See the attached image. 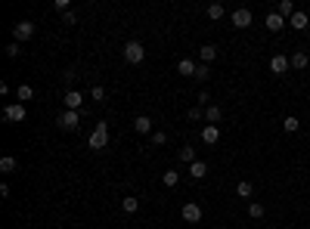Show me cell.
<instances>
[{
  "label": "cell",
  "mask_w": 310,
  "mask_h": 229,
  "mask_svg": "<svg viewBox=\"0 0 310 229\" xmlns=\"http://www.w3.org/2000/svg\"><path fill=\"white\" fill-rule=\"evenodd\" d=\"M109 146V124L106 121H99L96 127H93V133H90V149H106Z\"/></svg>",
  "instance_id": "1"
},
{
  "label": "cell",
  "mask_w": 310,
  "mask_h": 229,
  "mask_svg": "<svg viewBox=\"0 0 310 229\" xmlns=\"http://www.w3.org/2000/svg\"><path fill=\"white\" fill-rule=\"evenodd\" d=\"M124 59H128L130 65L143 62V59H146V50H143V44H140V40H128V44H124Z\"/></svg>",
  "instance_id": "2"
},
{
  "label": "cell",
  "mask_w": 310,
  "mask_h": 229,
  "mask_svg": "<svg viewBox=\"0 0 310 229\" xmlns=\"http://www.w3.org/2000/svg\"><path fill=\"white\" fill-rule=\"evenodd\" d=\"M62 127V130H69V133H74L81 127V112H72V108H65V112L59 115V121H56Z\"/></svg>",
  "instance_id": "3"
},
{
  "label": "cell",
  "mask_w": 310,
  "mask_h": 229,
  "mask_svg": "<svg viewBox=\"0 0 310 229\" xmlns=\"http://www.w3.org/2000/svg\"><path fill=\"white\" fill-rule=\"evenodd\" d=\"M13 37H16V44L31 40V37H35V22H19V25L13 28Z\"/></svg>",
  "instance_id": "4"
},
{
  "label": "cell",
  "mask_w": 310,
  "mask_h": 229,
  "mask_svg": "<svg viewBox=\"0 0 310 229\" xmlns=\"http://www.w3.org/2000/svg\"><path fill=\"white\" fill-rule=\"evenodd\" d=\"M25 115H28V112H25V106H22V103H13V106H6V108H3V118H6V121H13V124H22V121H25Z\"/></svg>",
  "instance_id": "5"
},
{
  "label": "cell",
  "mask_w": 310,
  "mask_h": 229,
  "mask_svg": "<svg viewBox=\"0 0 310 229\" xmlns=\"http://www.w3.org/2000/svg\"><path fill=\"white\" fill-rule=\"evenodd\" d=\"M230 19H233L236 28H248V25H251V10H248V6H239V10H233Z\"/></svg>",
  "instance_id": "6"
},
{
  "label": "cell",
  "mask_w": 310,
  "mask_h": 229,
  "mask_svg": "<svg viewBox=\"0 0 310 229\" xmlns=\"http://www.w3.org/2000/svg\"><path fill=\"white\" fill-rule=\"evenodd\" d=\"M180 214H183V220H186V223H199V220H202V208H199L196 201H186Z\"/></svg>",
  "instance_id": "7"
},
{
  "label": "cell",
  "mask_w": 310,
  "mask_h": 229,
  "mask_svg": "<svg viewBox=\"0 0 310 229\" xmlns=\"http://www.w3.org/2000/svg\"><path fill=\"white\" fill-rule=\"evenodd\" d=\"M217 140H220V127H217V124H205L202 127V142H205V146H217Z\"/></svg>",
  "instance_id": "8"
},
{
  "label": "cell",
  "mask_w": 310,
  "mask_h": 229,
  "mask_svg": "<svg viewBox=\"0 0 310 229\" xmlns=\"http://www.w3.org/2000/svg\"><path fill=\"white\" fill-rule=\"evenodd\" d=\"M292 69V62H289V56H282V53H276L273 59H270V71L273 74H286Z\"/></svg>",
  "instance_id": "9"
},
{
  "label": "cell",
  "mask_w": 310,
  "mask_h": 229,
  "mask_svg": "<svg viewBox=\"0 0 310 229\" xmlns=\"http://www.w3.org/2000/svg\"><path fill=\"white\" fill-rule=\"evenodd\" d=\"M133 130H137V133H140V137H146V133H149V137H152V133H155V130H152V118H146V115H140V118H137V121H133Z\"/></svg>",
  "instance_id": "10"
},
{
  "label": "cell",
  "mask_w": 310,
  "mask_h": 229,
  "mask_svg": "<svg viewBox=\"0 0 310 229\" xmlns=\"http://www.w3.org/2000/svg\"><path fill=\"white\" fill-rule=\"evenodd\" d=\"M81 103H84V96L78 90H65V108H72V112H81Z\"/></svg>",
  "instance_id": "11"
},
{
  "label": "cell",
  "mask_w": 310,
  "mask_h": 229,
  "mask_svg": "<svg viewBox=\"0 0 310 229\" xmlns=\"http://www.w3.org/2000/svg\"><path fill=\"white\" fill-rule=\"evenodd\" d=\"M289 62H292V69H295V71H304V69H307V62H310V56L304 53V50H298V53H292V56H289Z\"/></svg>",
  "instance_id": "12"
},
{
  "label": "cell",
  "mask_w": 310,
  "mask_h": 229,
  "mask_svg": "<svg viewBox=\"0 0 310 229\" xmlns=\"http://www.w3.org/2000/svg\"><path fill=\"white\" fill-rule=\"evenodd\" d=\"M289 25H292V28H295V31H304L307 25H310V19H307V13H304V10H298V13H295V16H292V19H289Z\"/></svg>",
  "instance_id": "13"
},
{
  "label": "cell",
  "mask_w": 310,
  "mask_h": 229,
  "mask_svg": "<svg viewBox=\"0 0 310 229\" xmlns=\"http://www.w3.org/2000/svg\"><path fill=\"white\" fill-rule=\"evenodd\" d=\"M196 69H199V65L192 62V59H180V62H177V71L183 74V78H196Z\"/></svg>",
  "instance_id": "14"
},
{
  "label": "cell",
  "mask_w": 310,
  "mask_h": 229,
  "mask_svg": "<svg viewBox=\"0 0 310 229\" xmlns=\"http://www.w3.org/2000/svg\"><path fill=\"white\" fill-rule=\"evenodd\" d=\"M189 176H192V180L208 176V164H205V161H192V164H189Z\"/></svg>",
  "instance_id": "15"
},
{
  "label": "cell",
  "mask_w": 310,
  "mask_h": 229,
  "mask_svg": "<svg viewBox=\"0 0 310 229\" xmlns=\"http://www.w3.org/2000/svg\"><path fill=\"white\" fill-rule=\"evenodd\" d=\"M199 56H202V65H211L214 59H217V47L214 44H205L202 50H199Z\"/></svg>",
  "instance_id": "16"
},
{
  "label": "cell",
  "mask_w": 310,
  "mask_h": 229,
  "mask_svg": "<svg viewBox=\"0 0 310 229\" xmlns=\"http://www.w3.org/2000/svg\"><path fill=\"white\" fill-rule=\"evenodd\" d=\"M276 13H279L282 19H292V16H295L298 10L292 6V0H279V3H276Z\"/></svg>",
  "instance_id": "17"
},
{
  "label": "cell",
  "mask_w": 310,
  "mask_h": 229,
  "mask_svg": "<svg viewBox=\"0 0 310 229\" xmlns=\"http://www.w3.org/2000/svg\"><path fill=\"white\" fill-rule=\"evenodd\" d=\"M282 25H286V19H282L279 13H270V16H267V28H270V31H282Z\"/></svg>",
  "instance_id": "18"
},
{
  "label": "cell",
  "mask_w": 310,
  "mask_h": 229,
  "mask_svg": "<svg viewBox=\"0 0 310 229\" xmlns=\"http://www.w3.org/2000/svg\"><path fill=\"white\" fill-rule=\"evenodd\" d=\"M121 208H124V214H133V211H140V198L128 195V198H121Z\"/></svg>",
  "instance_id": "19"
},
{
  "label": "cell",
  "mask_w": 310,
  "mask_h": 229,
  "mask_svg": "<svg viewBox=\"0 0 310 229\" xmlns=\"http://www.w3.org/2000/svg\"><path fill=\"white\" fill-rule=\"evenodd\" d=\"M220 118H223L220 106H208V108H205V121H208V124H217V121H220Z\"/></svg>",
  "instance_id": "20"
},
{
  "label": "cell",
  "mask_w": 310,
  "mask_h": 229,
  "mask_svg": "<svg viewBox=\"0 0 310 229\" xmlns=\"http://www.w3.org/2000/svg\"><path fill=\"white\" fill-rule=\"evenodd\" d=\"M251 192H255V186H251L248 180H239L236 183V195H239V198H251Z\"/></svg>",
  "instance_id": "21"
},
{
  "label": "cell",
  "mask_w": 310,
  "mask_h": 229,
  "mask_svg": "<svg viewBox=\"0 0 310 229\" xmlns=\"http://www.w3.org/2000/svg\"><path fill=\"white\" fill-rule=\"evenodd\" d=\"M16 167H19V161H16L13 155H3V158H0V171H3V174H13Z\"/></svg>",
  "instance_id": "22"
},
{
  "label": "cell",
  "mask_w": 310,
  "mask_h": 229,
  "mask_svg": "<svg viewBox=\"0 0 310 229\" xmlns=\"http://www.w3.org/2000/svg\"><path fill=\"white\" fill-rule=\"evenodd\" d=\"M264 214H267V208L261 205V201H251V205H248V217L251 220H261Z\"/></svg>",
  "instance_id": "23"
},
{
  "label": "cell",
  "mask_w": 310,
  "mask_h": 229,
  "mask_svg": "<svg viewBox=\"0 0 310 229\" xmlns=\"http://www.w3.org/2000/svg\"><path fill=\"white\" fill-rule=\"evenodd\" d=\"M282 130H286V133H298L301 130V121H298L295 115H289L286 121H282Z\"/></svg>",
  "instance_id": "24"
},
{
  "label": "cell",
  "mask_w": 310,
  "mask_h": 229,
  "mask_svg": "<svg viewBox=\"0 0 310 229\" xmlns=\"http://www.w3.org/2000/svg\"><path fill=\"white\" fill-rule=\"evenodd\" d=\"M177 158H180V161H186V164H192V161H199V158H196V149H192V146H183V149L177 152Z\"/></svg>",
  "instance_id": "25"
},
{
  "label": "cell",
  "mask_w": 310,
  "mask_h": 229,
  "mask_svg": "<svg viewBox=\"0 0 310 229\" xmlns=\"http://www.w3.org/2000/svg\"><path fill=\"white\" fill-rule=\"evenodd\" d=\"M162 183L167 186V189H171V186H177V183H180V174H177V171H164V174H162Z\"/></svg>",
  "instance_id": "26"
},
{
  "label": "cell",
  "mask_w": 310,
  "mask_h": 229,
  "mask_svg": "<svg viewBox=\"0 0 310 229\" xmlns=\"http://www.w3.org/2000/svg\"><path fill=\"white\" fill-rule=\"evenodd\" d=\"M208 19L220 22L223 19V3H211V6H208Z\"/></svg>",
  "instance_id": "27"
},
{
  "label": "cell",
  "mask_w": 310,
  "mask_h": 229,
  "mask_svg": "<svg viewBox=\"0 0 310 229\" xmlns=\"http://www.w3.org/2000/svg\"><path fill=\"white\" fill-rule=\"evenodd\" d=\"M186 118H189V121H202V118H205V108H202V106H192Z\"/></svg>",
  "instance_id": "28"
},
{
  "label": "cell",
  "mask_w": 310,
  "mask_h": 229,
  "mask_svg": "<svg viewBox=\"0 0 310 229\" xmlns=\"http://www.w3.org/2000/svg\"><path fill=\"white\" fill-rule=\"evenodd\" d=\"M196 103L202 106V108H208V106H211V93H208V90H202V93L196 96Z\"/></svg>",
  "instance_id": "29"
},
{
  "label": "cell",
  "mask_w": 310,
  "mask_h": 229,
  "mask_svg": "<svg viewBox=\"0 0 310 229\" xmlns=\"http://www.w3.org/2000/svg\"><path fill=\"white\" fill-rule=\"evenodd\" d=\"M211 78V69H208V65H199L196 69V81H208Z\"/></svg>",
  "instance_id": "30"
},
{
  "label": "cell",
  "mask_w": 310,
  "mask_h": 229,
  "mask_svg": "<svg viewBox=\"0 0 310 229\" xmlns=\"http://www.w3.org/2000/svg\"><path fill=\"white\" fill-rule=\"evenodd\" d=\"M31 96H35V90H31L28 84H22L19 87V103H25V99H31Z\"/></svg>",
  "instance_id": "31"
},
{
  "label": "cell",
  "mask_w": 310,
  "mask_h": 229,
  "mask_svg": "<svg viewBox=\"0 0 310 229\" xmlns=\"http://www.w3.org/2000/svg\"><path fill=\"white\" fill-rule=\"evenodd\" d=\"M90 96H93V103H103V99H106V87H99V84H96V87L90 90Z\"/></svg>",
  "instance_id": "32"
},
{
  "label": "cell",
  "mask_w": 310,
  "mask_h": 229,
  "mask_svg": "<svg viewBox=\"0 0 310 229\" xmlns=\"http://www.w3.org/2000/svg\"><path fill=\"white\" fill-rule=\"evenodd\" d=\"M6 56H10V59H19V56H22V47H19V44H16V40H13V44L6 47Z\"/></svg>",
  "instance_id": "33"
},
{
  "label": "cell",
  "mask_w": 310,
  "mask_h": 229,
  "mask_svg": "<svg viewBox=\"0 0 310 229\" xmlns=\"http://www.w3.org/2000/svg\"><path fill=\"white\" fill-rule=\"evenodd\" d=\"M164 142H167V133L164 130H155L152 133V146H164Z\"/></svg>",
  "instance_id": "34"
},
{
  "label": "cell",
  "mask_w": 310,
  "mask_h": 229,
  "mask_svg": "<svg viewBox=\"0 0 310 229\" xmlns=\"http://www.w3.org/2000/svg\"><path fill=\"white\" fill-rule=\"evenodd\" d=\"M56 10H59L62 16H65V13H72V10H69V0H56Z\"/></svg>",
  "instance_id": "35"
},
{
  "label": "cell",
  "mask_w": 310,
  "mask_h": 229,
  "mask_svg": "<svg viewBox=\"0 0 310 229\" xmlns=\"http://www.w3.org/2000/svg\"><path fill=\"white\" fill-rule=\"evenodd\" d=\"M62 22H65V25H74V22H78V16H74V13H65Z\"/></svg>",
  "instance_id": "36"
}]
</instances>
